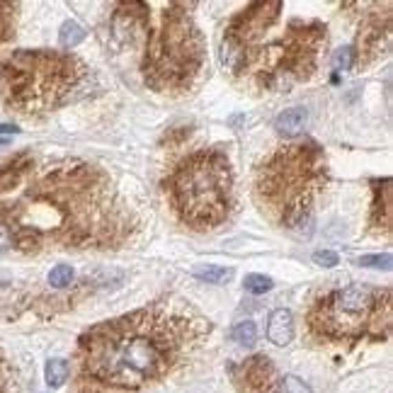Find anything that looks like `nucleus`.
I'll return each mask as SVG.
<instances>
[{
    "mask_svg": "<svg viewBox=\"0 0 393 393\" xmlns=\"http://www.w3.org/2000/svg\"><path fill=\"white\" fill-rule=\"evenodd\" d=\"M326 187L328 158L313 141L284 143L255 170V200L262 214L289 231L311 226L313 204Z\"/></svg>",
    "mask_w": 393,
    "mask_h": 393,
    "instance_id": "3",
    "label": "nucleus"
},
{
    "mask_svg": "<svg viewBox=\"0 0 393 393\" xmlns=\"http://www.w3.org/2000/svg\"><path fill=\"white\" fill-rule=\"evenodd\" d=\"M231 379L238 393H277L279 388L277 367L265 354H253L240 364H233Z\"/></svg>",
    "mask_w": 393,
    "mask_h": 393,
    "instance_id": "11",
    "label": "nucleus"
},
{
    "mask_svg": "<svg viewBox=\"0 0 393 393\" xmlns=\"http://www.w3.org/2000/svg\"><path fill=\"white\" fill-rule=\"evenodd\" d=\"M192 275L197 277V279L206 282V284H224V282H229L231 277H233V270L221 267V265H197L192 270Z\"/></svg>",
    "mask_w": 393,
    "mask_h": 393,
    "instance_id": "16",
    "label": "nucleus"
},
{
    "mask_svg": "<svg viewBox=\"0 0 393 393\" xmlns=\"http://www.w3.org/2000/svg\"><path fill=\"white\" fill-rule=\"evenodd\" d=\"M326 41L328 30L323 22L291 20L279 39L257 46L245 73H251L260 90L289 92L316 73Z\"/></svg>",
    "mask_w": 393,
    "mask_h": 393,
    "instance_id": "8",
    "label": "nucleus"
},
{
    "mask_svg": "<svg viewBox=\"0 0 393 393\" xmlns=\"http://www.w3.org/2000/svg\"><path fill=\"white\" fill-rule=\"evenodd\" d=\"M15 25H17V6L0 3V44H6L15 34Z\"/></svg>",
    "mask_w": 393,
    "mask_h": 393,
    "instance_id": "18",
    "label": "nucleus"
},
{
    "mask_svg": "<svg viewBox=\"0 0 393 393\" xmlns=\"http://www.w3.org/2000/svg\"><path fill=\"white\" fill-rule=\"evenodd\" d=\"M354 41V66L367 68L391 49V3H367Z\"/></svg>",
    "mask_w": 393,
    "mask_h": 393,
    "instance_id": "10",
    "label": "nucleus"
},
{
    "mask_svg": "<svg viewBox=\"0 0 393 393\" xmlns=\"http://www.w3.org/2000/svg\"><path fill=\"white\" fill-rule=\"evenodd\" d=\"M279 386H282V391L284 393H313L311 391V386L308 383H304L299 376H284V379H279Z\"/></svg>",
    "mask_w": 393,
    "mask_h": 393,
    "instance_id": "25",
    "label": "nucleus"
},
{
    "mask_svg": "<svg viewBox=\"0 0 393 393\" xmlns=\"http://www.w3.org/2000/svg\"><path fill=\"white\" fill-rule=\"evenodd\" d=\"M245 291H251V294H265V291L272 289V279L265 275H248L243 279Z\"/></svg>",
    "mask_w": 393,
    "mask_h": 393,
    "instance_id": "22",
    "label": "nucleus"
},
{
    "mask_svg": "<svg viewBox=\"0 0 393 393\" xmlns=\"http://www.w3.org/2000/svg\"><path fill=\"white\" fill-rule=\"evenodd\" d=\"M83 39H85V32H83V27L78 25V22L73 20L63 22L61 32H59V41H61L63 49H73V46H78Z\"/></svg>",
    "mask_w": 393,
    "mask_h": 393,
    "instance_id": "19",
    "label": "nucleus"
},
{
    "mask_svg": "<svg viewBox=\"0 0 393 393\" xmlns=\"http://www.w3.org/2000/svg\"><path fill=\"white\" fill-rule=\"evenodd\" d=\"M141 229L105 168L81 158L34 165L20 194L0 200V251H117Z\"/></svg>",
    "mask_w": 393,
    "mask_h": 393,
    "instance_id": "1",
    "label": "nucleus"
},
{
    "mask_svg": "<svg viewBox=\"0 0 393 393\" xmlns=\"http://www.w3.org/2000/svg\"><path fill=\"white\" fill-rule=\"evenodd\" d=\"M163 189L182 226L211 231L233 209V170L219 149H202L184 156L165 178Z\"/></svg>",
    "mask_w": 393,
    "mask_h": 393,
    "instance_id": "5",
    "label": "nucleus"
},
{
    "mask_svg": "<svg viewBox=\"0 0 393 393\" xmlns=\"http://www.w3.org/2000/svg\"><path fill=\"white\" fill-rule=\"evenodd\" d=\"M233 340L238 342V345H245V348L255 345V342H257V328H255V323H253V321L238 323V326L233 328Z\"/></svg>",
    "mask_w": 393,
    "mask_h": 393,
    "instance_id": "20",
    "label": "nucleus"
},
{
    "mask_svg": "<svg viewBox=\"0 0 393 393\" xmlns=\"http://www.w3.org/2000/svg\"><path fill=\"white\" fill-rule=\"evenodd\" d=\"M12 388H15V372L8 364L6 354L0 352V393H12Z\"/></svg>",
    "mask_w": 393,
    "mask_h": 393,
    "instance_id": "23",
    "label": "nucleus"
},
{
    "mask_svg": "<svg viewBox=\"0 0 393 393\" xmlns=\"http://www.w3.org/2000/svg\"><path fill=\"white\" fill-rule=\"evenodd\" d=\"M32 168H34V160H32L27 153L15 156V158H10L8 163L0 165V194L20 189V184L27 180V175L32 173Z\"/></svg>",
    "mask_w": 393,
    "mask_h": 393,
    "instance_id": "13",
    "label": "nucleus"
},
{
    "mask_svg": "<svg viewBox=\"0 0 393 393\" xmlns=\"http://www.w3.org/2000/svg\"><path fill=\"white\" fill-rule=\"evenodd\" d=\"M357 265L376 267V270H391V255L388 253H383V255H362L357 260Z\"/></svg>",
    "mask_w": 393,
    "mask_h": 393,
    "instance_id": "26",
    "label": "nucleus"
},
{
    "mask_svg": "<svg viewBox=\"0 0 393 393\" xmlns=\"http://www.w3.org/2000/svg\"><path fill=\"white\" fill-rule=\"evenodd\" d=\"M73 267L68 265H56L52 272H49V284L56 286V289H63V286H68L73 282Z\"/></svg>",
    "mask_w": 393,
    "mask_h": 393,
    "instance_id": "21",
    "label": "nucleus"
},
{
    "mask_svg": "<svg viewBox=\"0 0 393 393\" xmlns=\"http://www.w3.org/2000/svg\"><path fill=\"white\" fill-rule=\"evenodd\" d=\"M332 66H335V71H350V68H354L352 46H345V49H340V52L332 56Z\"/></svg>",
    "mask_w": 393,
    "mask_h": 393,
    "instance_id": "24",
    "label": "nucleus"
},
{
    "mask_svg": "<svg viewBox=\"0 0 393 393\" xmlns=\"http://www.w3.org/2000/svg\"><path fill=\"white\" fill-rule=\"evenodd\" d=\"M308 124V112L304 107H291V109H284L279 117L275 119V129L282 134V136H299V134L306 129Z\"/></svg>",
    "mask_w": 393,
    "mask_h": 393,
    "instance_id": "15",
    "label": "nucleus"
},
{
    "mask_svg": "<svg viewBox=\"0 0 393 393\" xmlns=\"http://www.w3.org/2000/svg\"><path fill=\"white\" fill-rule=\"evenodd\" d=\"M393 294L388 286L348 284L326 291L308 308V335L321 345L388 340L393 323Z\"/></svg>",
    "mask_w": 393,
    "mask_h": 393,
    "instance_id": "6",
    "label": "nucleus"
},
{
    "mask_svg": "<svg viewBox=\"0 0 393 393\" xmlns=\"http://www.w3.org/2000/svg\"><path fill=\"white\" fill-rule=\"evenodd\" d=\"M68 374H71V367H68V362L66 359H49L46 362V372H44V376H46V383L52 388H59V386H63V383L68 381Z\"/></svg>",
    "mask_w": 393,
    "mask_h": 393,
    "instance_id": "17",
    "label": "nucleus"
},
{
    "mask_svg": "<svg viewBox=\"0 0 393 393\" xmlns=\"http://www.w3.org/2000/svg\"><path fill=\"white\" fill-rule=\"evenodd\" d=\"M206 59L202 30L184 6H168L158 25L146 32L143 81L151 90L178 95L192 87Z\"/></svg>",
    "mask_w": 393,
    "mask_h": 393,
    "instance_id": "7",
    "label": "nucleus"
},
{
    "mask_svg": "<svg viewBox=\"0 0 393 393\" xmlns=\"http://www.w3.org/2000/svg\"><path fill=\"white\" fill-rule=\"evenodd\" d=\"M211 330L187 301L160 299L90 328L76 348V393L141 391L184 364Z\"/></svg>",
    "mask_w": 393,
    "mask_h": 393,
    "instance_id": "2",
    "label": "nucleus"
},
{
    "mask_svg": "<svg viewBox=\"0 0 393 393\" xmlns=\"http://www.w3.org/2000/svg\"><path fill=\"white\" fill-rule=\"evenodd\" d=\"M282 8L284 6L279 0L253 3L229 22L224 41H221V63H224L226 71L233 73V76L248 71L253 54L257 52V41L279 20Z\"/></svg>",
    "mask_w": 393,
    "mask_h": 393,
    "instance_id": "9",
    "label": "nucleus"
},
{
    "mask_svg": "<svg viewBox=\"0 0 393 393\" xmlns=\"http://www.w3.org/2000/svg\"><path fill=\"white\" fill-rule=\"evenodd\" d=\"M267 337H270V342L279 345V348H284V345H289L294 340V316H291V311L277 308L272 313L270 323H267Z\"/></svg>",
    "mask_w": 393,
    "mask_h": 393,
    "instance_id": "14",
    "label": "nucleus"
},
{
    "mask_svg": "<svg viewBox=\"0 0 393 393\" xmlns=\"http://www.w3.org/2000/svg\"><path fill=\"white\" fill-rule=\"evenodd\" d=\"M369 231L379 238H391L393 233V187L391 178L372 182V209H369Z\"/></svg>",
    "mask_w": 393,
    "mask_h": 393,
    "instance_id": "12",
    "label": "nucleus"
},
{
    "mask_svg": "<svg viewBox=\"0 0 393 393\" xmlns=\"http://www.w3.org/2000/svg\"><path fill=\"white\" fill-rule=\"evenodd\" d=\"M313 262L321 267H335L337 255L332 251H318V253H313Z\"/></svg>",
    "mask_w": 393,
    "mask_h": 393,
    "instance_id": "27",
    "label": "nucleus"
},
{
    "mask_svg": "<svg viewBox=\"0 0 393 393\" xmlns=\"http://www.w3.org/2000/svg\"><path fill=\"white\" fill-rule=\"evenodd\" d=\"M87 66L66 52H15L0 66V97L22 117H44L71 97Z\"/></svg>",
    "mask_w": 393,
    "mask_h": 393,
    "instance_id": "4",
    "label": "nucleus"
},
{
    "mask_svg": "<svg viewBox=\"0 0 393 393\" xmlns=\"http://www.w3.org/2000/svg\"><path fill=\"white\" fill-rule=\"evenodd\" d=\"M0 134H17V127H10V124H0Z\"/></svg>",
    "mask_w": 393,
    "mask_h": 393,
    "instance_id": "28",
    "label": "nucleus"
}]
</instances>
